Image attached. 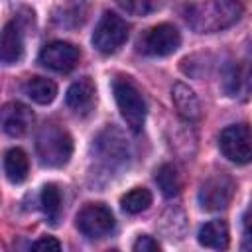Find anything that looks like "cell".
<instances>
[{"label": "cell", "mask_w": 252, "mask_h": 252, "mask_svg": "<svg viewBox=\"0 0 252 252\" xmlns=\"http://www.w3.org/2000/svg\"><path fill=\"white\" fill-rule=\"evenodd\" d=\"M33 124V112L22 102H6L2 106V128L8 136H24Z\"/></svg>", "instance_id": "obj_11"}, {"label": "cell", "mask_w": 252, "mask_h": 252, "mask_svg": "<svg viewBox=\"0 0 252 252\" xmlns=\"http://www.w3.org/2000/svg\"><path fill=\"white\" fill-rule=\"evenodd\" d=\"M242 252H252V213L244 215L242 220V242H240Z\"/></svg>", "instance_id": "obj_23"}, {"label": "cell", "mask_w": 252, "mask_h": 252, "mask_svg": "<svg viewBox=\"0 0 252 252\" xmlns=\"http://www.w3.org/2000/svg\"><path fill=\"white\" fill-rule=\"evenodd\" d=\"M222 89L226 96L242 102L252 96V47L226 63L222 73Z\"/></svg>", "instance_id": "obj_4"}, {"label": "cell", "mask_w": 252, "mask_h": 252, "mask_svg": "<svg viewBox=\"0 0 252 252\" xmlns=\"http://www.w3.org/2000/svg\"><path fill=\"white\" fill-rule=\"evenodd\" d=\"M234 189H236V185L230 175L213 173L201 185L197 201H199L201 209H205V211H220V209H226L228 203L232 201Z\"/></svg>", "instance_id": "obj_8"}, {"label": "cell", "mask_w": 252, "mask_h": 252, "mask_svg": "<svg viewBox=\"0 0 252 252\" xmlns=\"http://www.w3.org/2000/svg\"><path fill=\"white\" fill-rule=\"evenodd\" d=\"M79 57V49L69 41H51L39 51V63L57 73H67L75 69Z\"/></svg>", "instance_id": "obj_10"}, {"label": "cell", "mask_w": 252, "mask_h": 252, "mask_svg": "<svg viewBox=\"0 0 252 252\" xmlns=\"http://www.w3.org/2000/svg\"><path fill=\"white\" fill-rule=\"evenodd\" d=\"M185 22L197 33H215L236 24L242 16V4L232 0L193 2L183 8Z\"/></svg>", "instance_id": "obj_1"}, {"label": "cell", "mask_w": 252, "mask_h": 252, "mask_svg": "<svg viewBox=\"0 0 252 252\" xmlns=\"http://www.w3.org/2000/svg\"><path fill=\"white\" fill-rule=\"evenodd\" d=\"M24 93L37 104H49L57 94V85L45 77H30L24 83Z\"/></svg>", "instance_id": "obj_16"}, {"label": "cell", "mask_w": 252, "mask_h": 252, "mask_svg": "<svg viewBox=\"0 0 252 252\" xmlns=\"http://www.w3.org/2000/svg\"><path fill=\"white\" fill-rule=\"evenodd\" d=\"M4 171L12 183H22L30 171V159H28L26 152L20 148L8 150L4 156Z\"/></svg>", "instance_id": "obj_17"}, {"label": "cell", "mask_w": 252, "mask_h": 252, "mask_svg": "<svg viewBox=\"0 0 252 252\" xmlns=\"http://www.w3.org/2000/svg\"><path fill=\"white\" fill-rule=\"evenodd\" d=\"M110 252H116V250H110Z\"/></svg>", "instance_id": "obj_25"}, {"label": "cell", "mask_w": 252, "mask_h": 252, "mask_svg": "<svg viewBox=\"0 0 252 252\" xmlns=\"http://www.w3.org/2000/svg\"><path fill=\"white\" fill-rule=\"evenodd\" d=\"M35 150H37L39 161L43 165L63 167L73 154V140L63 126H59L55 122H47L37 132Z\"/></svg>", "instance_id": "obj_2"}, {"label": "cell", "mask_w": 252, "mask_h": 252, "mask_svg": "<svg viewBox=\"0 0 252 252\" xmlns=\"http://www.w3.org/2000/svg\"><path fill=\"white\" fill-rule=\"evenodd\" d=\"M77 228L89 238H102L114 228V217L102 203H89L77 215Z\"/></svg>", "instance_id": "obj_9"}, {"label": "cell", "mask_w": 252, "mask_h": 252, "mask_svg": "<svg viewBox=\"0 0 252 252\" xmlns=\"http://www.w3.org/2000/svg\"><path fill=\"white\" fill-rule=\"evenodd\" d=\"M128 24L114 12H104L93 32V45L100 53H114L128 37Z\"/></svg>", "instance_id": "obj_6"}, {"label": "cell", "mask_w": 252, "mask_h": 252, "mask_svg": "<svg viewBox=\"0 0 252 252\" xmlns=\"http://www.w3.org/2000/svg\"><path fill=\"white\" fill-rule=\"evenodd\" d=\"M118 6H120L122 10H126L128 14H132V16H146L148 12H152V10H156V8H158V4L148 2V0H136V2H118Z\"/></svg>", "instance_id": "obj_21"}, {"label": "cell", "mask_w": 252, "mask_h": 252, "mask_svg": "<svg viewBox=\"0 0 252 252\" xmlns=\"http://www.w3.org/2000/svg\"><path fill=\"white\" fill-rule=\"evenodd\" d=\"M181 43V35L175 26L171 24H158L150 30H146L138 37V51L150 57H163L173 53Z\"/></svg>", "instance_id": "obj_7"}, {"label": "cell", "mask_w": 252, "mask_h": 252, "mask_svg": "<svg viewBox=\"0 0 252 252\" xmlns=\"http://www.w3.org/2000/svg\"><path fill=\"white\" fill-rule=\"evenodd\" d=\"M120 205L126 213L130 215H138L142 211H146L150 205H152V193L144 187H134L132 191H128L122 199H120Z\"/></svg>", "instance_id": "obj_19"}, {"label": "cell", "mask_w": 252, "mask_h": 252, "mask_svg": "<svg viewBox=\"0 0 252 252\" xmlns=\"http://www.w3.org/2000/svg\"><path fill=\"white\" fill-rule=\"evenodd\" d=\"M134 252H161V250H159V244L152 236L142 234L134 242Z\"/></svg>", "instance_id": "obj_24"}, {"label": "cell", "mask_w": 252, "mask_h": 252, "mask_svg": "<svg viewBox=\"0 0 252 252\" xmlns=\"http://www.w3.org/2000/svg\"><path fill=\"white\" fill-rule=\"evenodd\" d=\"M171 100H173V106L177 110V114L189 122L193 120H199L201 116V102L195 94L193 89H189L187 85L183 83H175L173 89H171Z\"/></svg>", "instance_id": "obj_13"}, {"label": "cell", "mask_w": 252, "mask_h": 252, "mask_svg": "<svg viewBox=\"0 0 252 252\" xmlns=\"http://www.w3.org/2000/svg\"><path fill=\"white\" fill-rule=\"evenodd\" d=\"M24 55V39L22 32L16 22H8L2 30V41H0V57L6 65H14Z\"/></svg>", "instance_id": "obj_14"}, {"label": "cell", "mask_w": 252, "mask_h": 252, "mask_svg": "<svg viewBox=\"0 0 252 252\" xmlns=\"http://www.w3.org/2000/svg\"><path fill=\"white\" fill-rule=\"evenodd\" d=\"M112 93H114V100L126 124L134 132H140L146 120V102L140 91L136 89V85L126 77H116L112 81Z\"/></svg>", "instance_id": "obj_3"}, {"label": "cell", "mask_w": 252, "mask_h": 252, "mask_svg": "<svg viewBox=\"0 0 252 252\" xmlns=\"http://www.w3.org/2000/svg\"><path fill=\"white\" fill-rule=\"evenodd\" d=\"M156 183L165 197H175L181 191V175L173 163H163L156 171Z\"/></svg>", "instance_id": "obj_18"}, {"label": "cell", "mask_w": 252, "mask_h": 252, "mask_svg": "<svg viewBox=\"0 0 252 252\" xmlns=\"http://www.w3.org/2000/svg\"><path fill=\"white\" fill-rule=\"evenodd\" d=\"M219 148L226 159L232 163L252 161V128L244 122L226 126L219 136Z\"/></svg>", "instance_id": "obj_5"}, {"label": "cell", "mask_w": 252, "mask_h": 252, "mask_svg": "<svg viewBox=\"0 0 252 252\" xmlns=\"http://www.w3.org/2000/svg\"><path fill=\"white\" fill-rule=\"evenodd\" d=\"M32 252H61V244L53 236H41L39 240L33 242Z\"/></svg>", "instance_id": "obj_22"}, {"label": "cell", "mask_w": 252, "mask_h": 252, "mask_svg": "<svg viewBox=\"0 0 252 252\" xmlns=\"http://www.w3.org/2000/svg\"><path fill=\"white\" fill-rule=\"evenodd\" d=\"M67 106L77 114H89L94 104V83L89 77L75 81L67 91Z\"/></svg>", "instance_id": "obj_12"}, {"label": "cell", "mask_w": 252, "mask_h": 252, "mask_svg": "<svg viewBox=\"0 0 252 252\" xmlns=\"http://www.w3.org/2000/svg\"><path fill=\"white\" fill-rule=\"evenodd\" d=\"M199 242L207 248H213V250H226L228 248V224L220 219L217 220H209L205 222L201 228H199Z\"/></svg>", "instance_id": "obj_15"}, {"label": "cell", "mask_w": 252, "mask_h": 252, "mask_svg": "<svg viewBox=\"0 0 252 252\" xmlns=\"http://www.w3.org/2000/svg\"><path fill=\"white\" fill-rule=\"evenodd\" d=\"M41 207H43V213L47 217L49 222H57L59 219V213H61V193L57 189V185L53 183H47L41 191Z\"/></svg>", "instance_id": "obj_20"}]
</instances>
